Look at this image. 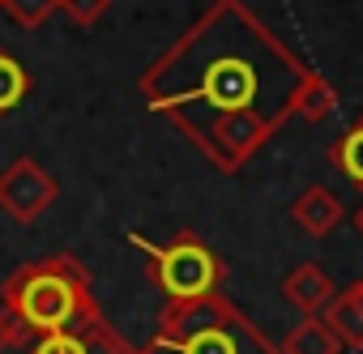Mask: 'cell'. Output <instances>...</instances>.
<instances>
[{"mask_svg":"<svg viewBox=\"0 0 363 354\" xmlns=\"http://www.w3.org/2000/svg\"><path fill=\"white\" fill-rule=\"evenodd\" d=\"M308 73L248 5L214 0L141 73V98L231 175L286 128Z\"/></svg>","mask_w":363,"mask_h":354,"instance_id":"cell-1","label":"cell"},{"mask_svg":"<svg viewBox=\"0 0 363 354\" xmlns=\"http://www.w3.org/2000/svg\"><path fill=\"white\" fill-rule=\"evenodd\" d=\"M0 316L35 333H77L103 320L90 290V273L73 256H48L13 269L9 282L0 286Z\"/></svg>","mask_w":363,"mask_h":354,"instance_id":"cell-2","label":"cell"},{"mask_svg":"<svg viewBox=\"0 0 363 354\" xmlns=\"http://www.w3.org/2000/svg\"><path fill=\"white\" fill-rule=\"evenodd\" d=\"M150 354H278V346L223 295L175 299L162 307Z\"/></svg>","mask_w":363,"mask_h":354,"instance_id":"cell-3","label":"cell"},{"mask_svg":"<svg viewBox=\"0 0 363 354\" xmlns=\"http://www.w3.org/2000/svg\"><path fill=\"white\" fill-rule=\"evenodd\" d=\"M133 244L145 252L150 261V278L158 282V290L167 295V303L175 299H201L210 290H223V261L218 252L197 239V235H175L171 244H150L145 235H133Z\"/></svg>","mask_w":363,"mask_h":354,"instance_id":"cell-4","label":"cell"},{"mask_svg":"<svg viewBox=\"0 0 363 354\" xmlns=\"http://www.w3.org/2000/svg\"><path fill=\"white\" fill-rule=\"evenodd\" d=\"M56 197H60V184L35 158H18L0 171V210L22 227H30L39 214H48Z\"/></svg>","mask_w":363,"mask_h":354,"instance_id":"cell-5","label":"cell"},{"mask_svg":"<svg viewBox=\"0 0 363 354\" xmlns=\"http://www.w3.org/2000/svg\"><path fill=\"white\" fill-rule=\"evenodd\" d=\"M282 295H286V303L299 307L303 316H320L325 303L337 295V286H333V278H329L316 261H303V265H295V269L282 278Z\"/></svg>","mask_w":363,"mask_h":354,"instance_id":"cell-6","label":"cell"},{"mask_svg":"<svg viewBox=\"0 0 363 354\" xmlns=\"http://www.w3.org/2000/svg\"><path fill=\"white\" fill-rule=\"evenodd\" d=\"M342 201L325 188V184H312L308 193H299V201L291 205V218H295V227L303 231V235H312V239H325L337 222H342Z\"/></svg>","mask_w":363,"mask_h":354,"instance_id":"cell-7","label":"cell"},{"mask_svg":"<svg viewBox=\"0 0 363 354\" xmlns=\"http://www.w3.org/2000/svg\"><path fill=\"white\" fill-rule=\"evenodd\" d=\"M320 320H325L329 333L342 341V350H363V295H359L354 282H350L346 290H337V295L325 303Z\"/></svg>","mask_w":363,"mask_h":354,"instance_id":"cell-8","label":"cell"},{"mask_svg":"<svg viewBox=\"0 0 363 354\" xmlns=\"http://www.w3.org/2000/svg\"><path fill=\"white\" fill-rule=\"evenodd\" d=\"M278 354H342V341L329 333L320 316H303L278 346Z\"/></svg>","mask_w":363,"mask_h":354,"instance_id":"cell-9","label":"cell"},{"mask_svg":"<svg viewBox=\"0 0 363 354\" xmlns=\"http://www.w3.org/2000/svg\"><path fill=\"white\" fill-rule=\"evenodd\" d=\"M329 162L342 171V180H350L363 193V115L329 145Z\"/></svg>","mask_w":363,"mask_h":354,"instance_id":"cell-10","label":"cell"},{"mask_svg":"<svg viewBox=\"0 0 363 354\" xmlns=\"http://www.w3.org/2000/svg\"><path fill=\"white\" fill-rule=\"evenodd\" d=\"M333 111H337V94H333V86L312 69L308 81H303V90H299V98H295V115L308 120V124H325Z\"/></svg>","mask_w":363,"mask_h":354,"instance_id":"cell-11","label":"cell"},{"mask_svg":"<svg viewBox=\"0 0 363 354\" xmlns=\"http://www.w3.org/2000/svg\"><path fill=\"white\" fill-rule=\"evenodd\" d=\"M26 90H30L26 64H22L18 56H9V52H0V115L13 111V107L26 98Z\"/></svg>","mask_w":363,"mask_h":354,"instance_id":"cell-12","label":"cell"},{"mask_svg":"<svg viewBox=\"0 0 363 354\" xmlns=\"http://www.w3.org/2000/svg\"><path fill=\"white\" fill-rule=\"evenodd\" d=\"M0 9L9 13V22H13V26L35 30V26H43V22L60 9V0H0Z\"/></svg>","mask_w":363,"mask_h":354,"instance_id":"cell-13","label":"cell"},{"mask_svg":"<svg viewBox=\"0 0 363 354\" xmlns=\"http://www.w3.org/2000/svg\"><path fill=\"white\" fill-rule=\"evenodd\" d=\"M107 9H111V0H60V13H69L77 26H94V22H103Z\"/></svg>","mask_w":363,"mask_h":354,"instance_id":"cell-14","label":"cell"},{"mask_svg":"<svg viewBox=\"0 0 363 354\" xmlns=\"http://www.w3.org/2000/svg\"><path fill=\"white\" fill-rule=\"evenodd\" d=\"M350 222H354V231H359V235H363V205H359V210H354V214H350Z\"/></svg>","mask_w":363,"mask_h":354,"instance_id":"cell-15","label":"cell"},{"mask_svg":"<svg viewBox=\"0 0 363 354\" xmlns=\"http://www.w3.org/2000/svg\"><path fill=\"white\" fill-rule=\"evenodd\" d=\"M354 286H359V295H363V278H359V282H354Z\"/></svg>","mask_w":363,"mask_h":354,"instance_id":"cell-16","label":"cell"},{"mask_svg":"<svg viewBox=\"0 0 363 354\" xmlns=\"http://www.w3.org/2000/svg\"><path fill=\"white\" fill-rule=\"evenodd\" d=\"M128 354H150V350H128Z\"/></svg>","mask_w":363,"mask_h":354,"instance_id":"cell-17","label":"cell"}]
</instances>
